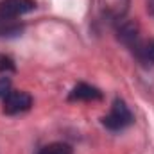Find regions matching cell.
Instances as JSON below:
<instances>
[{
  "mask_svg": "<svg viewBox=\"0 0 154 154\" xmlns=\"http://www.w3.org/2000/svg\"><path fill=\"white\" fill-rule=\"evenodd\" d=\"M116 36L140 59L145 57V45H142V41H140V29H138L136 22H133V20H120L116 23Z\"/></svg>",
  "mask_w": 154,
  "mask_h": 154,
  "instance_id": "1",
  "label": "cell"
},
{
  "mask_svg": "<svg viewBox=\"0 0 154 154\" xmlns=\"http://www.w3.org/2000/svg\"><path fill=\"white\" fill-rule=\"evenodd\" d=\"M102 99H104L102 91L86 82H79L77 86H74V90L68 95V100H102Z\"/></svg>",
  "mask_w": 154,
  "mask_h": 154,
  "instance_id": "6",
  "label": "cell"
},
{
  "mask_svg": "<svg viewBox=\"0 0 154 154\" xmlns=\"http://www.w3.org/2000/svg\"><path fill=\"white\" fill-rule=\"evenodd\" d=\"M38 154H74V149L68 143L54 142V143H48V145L41 147L38 151Z\"/></svg>",
  "mask_w": 154,
  "mask_h": 154,
  "instance_id": "8",
  "label": "cell"
},
{
  "mask_svg": "<svg viewBox=\"0 0 154 154\" xmlns=\"http://www.w3.org/2000/svg\"><path fill=\"white\" fill-rule=\"evenodd\" d=\"M25 25L18 20L0 18V38H16L23 32Z\"/></svg>",
  "mask_w": 154,
  "mask_h": 154,
  "instance_id": "7",
  "label": "cell"
},
{
  "mask_svg": "<svg viewBox=\"0 0 154 154\" xmlns=\"http://www.w3.org/2000/svg\"><path fill=\"white\" fill-rule=\"evenodd\" d=\"M9 90H11V79L9 77H0V99H4Z\"/></svg>",
  "mask_w": 154,
  "mask_h": 154,
  "instance_id": "10",
  "label": "cell"
},
{
  "mask_svg": "<svg viewBox=\"0 0 154 154\" xmlns=\"http://www.w3.org/2000/svg\"><path fill=\"white\" fill-rule=\"evenodd\" d=\"M32 106V97L27 91L20 90H9L4 97V113L5 115H18L29 111Z\"/></svg>",
  "mask_w": 154,
  "mask_h": 154,
  "instance_id": "3",
  "label": "cell"
},
{
  "mask_svg": "<svg viewBox=\"0 0 154 154\" xmlns=\"http://www.w3.org/2000/svg\"><path fill=\"white\" fill-rule=\"evenodd\" d=\"M36 9L34 0H0V18L16 20Z\"/></svg>",
  "mask_w": 154,
  "mask_h": 154,
  "instance_id": "5",
  "label": "cell"
},
{
  "mask_svg": "<svg viewBox=\"0 0 154 154\" xmlns=\"http://www.w3.org/2000/svg\"><path fill=\"white\" fill-rule=\"evenodd\" d=\"M133 122H134V116L131 113L129 106L122 99H115L109 113L102 116V125L109 131H122V129L129 127Z\"/></svg>",
  "mask_w": 154,
  "mask_h": 154,
  "instance_id": "2",
  "label": "cell"
},
{
  "mask_svg": "<svg viewBox=\"0 0 154 154\" xmlns=\"http://www.w3.org/2000/svg\"><path fill=\"white\" fill-rule=\"evenodd\" d=\"M147 11L154 14V0H147Z\"/></svg>",
  "mask_w": 154,
  "mask_h": 154,
  "instance_id": "12",
  "label": "cell"
},
{
  "mask_svg": "<svg viewBox=\"0 0 154 154\" xmlns=\"http://www.w3.org/2000/svg\"><path fill=\"white\" fill-rule=\"evenodd\" d=\"M16 70V65L13 61V57L5 56V54H0V74H9V72H14Z\"/></svg>",
  "mask_w": 154,
  "mask_h": 154,
  "instance_id": "9",
  "label": "cell"
},
{
  "mask_svg": "<svg viewBox=\"0 0 154 154\" xmlns=\"http://www.w3.org/2000/svg\"><path fill=\"white\" fill-rule=\"evenodd\" d=\"M145 57L154 63V39H151V41L145 43Z\"/></svg>",
  "mask_w": 154,
  "mask_h": 154,
  "instance_id": "11",
  "label": "cell"
},
{
  "mask_svg": "<svg viewBox=\"0 0 154 154\" xmlns=\"http://www.w3.org/2000/svg\"><path fill=\"white\" fill-rule=\"evenodd\" d=\"M129 4H131V0H99L97 7H99L100 18H104L108 22H113V23H118L127 14Z\"/></svg>",
  "mask_w": 154,
  "mask_h": 154,
  "instance_id": "4",
  "label": "cell"
}]
</instances>
